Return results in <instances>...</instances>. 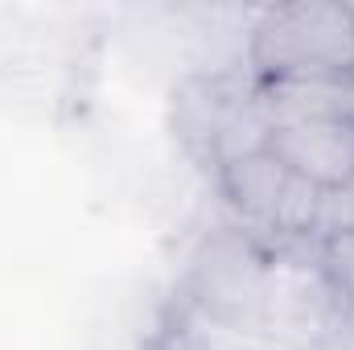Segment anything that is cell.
<instances>
[{
  "label": "cell",
  "instance_id": "1",
  "mask_svg": "<svg viewBox=\"0 0 354 350\" xmlns=\"http://www.w3.org/2000/svg\"><path fill=\"white\" fill-rule=\"evenodd\" d=\"M276 284V260L248 227H214L185 256L181 297L198 317L227 330L264 334L268 301Z\"/></svg>",
  "mask_w": 354,
  "mask_h": 350
},
{
  "label": "cell",
  "instance_id": "2",
  "mask_svg": "<svg viewBox=\"0 0 354 350\" xmlns=\"http://www.w3.org/2000/svg\"><path fill=\"white\" fill-rule=\"evenodd\" d=\"M248 66L256 79H351L354 4L292 0L264 8L248 29Z\"/></svg>",
  "mask_w": 354,
  "mask_h": 350
},
{
  "label": "cell",
  "instance_id": "3",
  "mask_svg": "<svg viewBox=\"0 0 354 350\" xmlns=\"http://www.w3.org/2000/svg\"><path fill=\"white\" fill-rule=\"evenodd\" d=\"M256 79H243L235 71H194L185 75L169 95V132L174 140L202 165L214 174L218 161V140L243 99L252 95Z\"/></svg>",
  "mask_w": 354,
  "mask_h": 350
},
{
  "label": "cell",
  "instance_id": "4",
  "mask_svg": "<svg viewBox=\"0 0 354 350\" xmlns=\"http://www.w3.org/2000/svg\"><path fill=\"white\" fill-rule=\"evenodd\" d=\"M268 153L292 177L330 190L354 177V116H326L276 128L268 140Z\"/></svg>",
  "mask_w": 354,
  "mask_h": 350
},
{
  "label": "cell",
  "instance_id": "5",
  "mask_svg": "<svg viewBox=\"0 0 354 350\" xmlns=\"http://www.w3.org/2000/svg\"><path fill=\"white\" fill-rule=\"evenodd\" d=\"M256 103L268 128H288L326 116H354L351 79H256Z\"/></svg>",
  "mask_w": 354,
  "mask_h": 350
},
{
  "label": "cell",
  "instance_id": "6",
  "mask_svg": "<svg viewBox=\"0 0 354 350\" xmlns=\"http://www.w3.org/2000/svg\"><path fill=\"white\" fill-rule=\"evenodd\" d=\"M214 181H218V194L227 198V206L248 223V231H256L264 239V231H272L276 206L284 198L288 169L264 149V153H252V157H239V161L223 165L214 174Z\"/></svg>",
  "mask_w": 354,
  "mask_h": 350
},
{
  "label": "cell",
  "instance_id": "7",
  "mask_svg": "<svg viewBox=\"0 0 354 350\" xmlns=\"http://www.w3.org/2000/svg\"><path fill=\"white\" fill-rule=\"evenodd\" d=\"M338 235H354V177L322 190V198H317V219H313L309 239L322 248L326 239H338Z\"/></svg>",
  "mask_w": 354,
  "mask_h": 350
},
{
  "label": "cell",
  "instance_id": "8",
  "mask_svg": "<svg viewBox=\"0 0 354 350\" xmlns=\"http://www.w3.org/2000/svg\"><path fill=\"white\" fill-rule=\"evenodd\" d=\"M317 272L346 305H354V235L326 239L317 252Z\"/></svg>",
  "mask_w": 354,
  "mask_h": 350
},
{
  "label": "cell",
  "instance_id": "9",
  "mask_svg": "<svg viewBox=\"0 0 354 350\" xmlns=\"http://www.w3.org/2000/svg\"><path fill=\"white\" fill-rule=\"evenodd\" d=\"M351 87H354V75H351Z\"/></svg>",
  "mask_w": 354,
  "mask_h": 350
}]
</instances>
